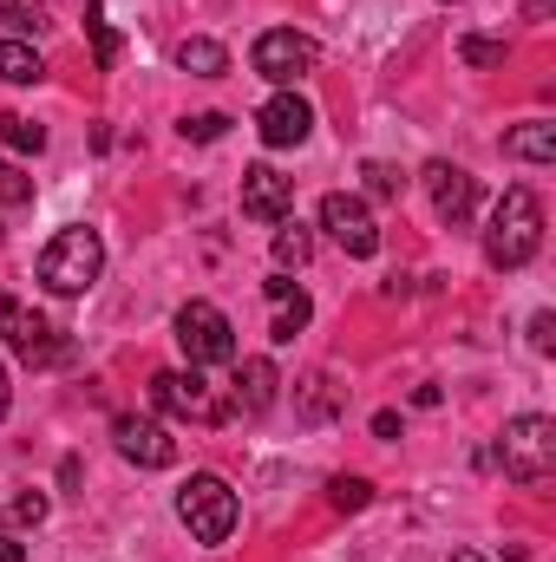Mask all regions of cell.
Masks as SVG:
<instances>
[{
    "instance_id": "6da1fadb",
    "label": "cell",
    "mask_w": 556,
    "mask_h": 562,
    "mask_svg": "<svg viewBox=\"0 0 556 562\" xmlns=\"http://www.w3.org/2000/svg\"><path fill=\"white\" fill-rule=\"evenodd\" d=\"M537 249H544V203H537L531 183H511V190L491 203V223H485V262H491V269H524Z\"/></svg>"
},
{
    "instance_id": "7a4b0ae2",
    "label": "cell",
    "mask_w": 556,
    "mask_h": 562,
    "mask_svg": "<svg viewBox=\"0 0 556 562\" xmlns=\"http://www.w3.org/2000/svg\"><path fill=\"white\" fill-rule=\"evenodd\" d=\"M99 276H105V243H99V229H86V223L59 229V236L40 249V281H46L53 294H86Z\"/></svg>"
},
{
    "instance_id": "3957f363",
    "label": "cell",
    "mask_w": 556,
    "mask_h": 562,
    "mask_svg": "<svg viewBox=\"0 0 556 562\" xmlns=\"http://www.w3.org/2000/svg\"><path fill=\"white\" fill-rule=\"evenodd\" d=\"M177 517H184V530H190L197 543H230L243 504H236V491H230L216 471H190L184 491H177Z\"/></svg>"
},
{
    "instance_id": "277c9868",
    "label": "cell",
    "mask_w": 556,
    "mask_h": 562,
    "mask_svg": "<svg viewBox=\"0 0 556 562\" xmlns=\"http://www.w3.org/2000/svg\"><path fill=\"white\" fill-rule=\"evenodd\" d=\"M498 464L511 484H551L556 471V425L544 413H524L498 431Z\"/></svg>"
},
{
    "instance_id": "5b68a950",
    "label": "cell",
    "mask_w": 556,
    "mask_h": 562,
    "mask_svg": "<svg viewBox=\"0 0 556 562\" xmlns=\"http://www.w3.org/2000/svg\"><path fill=\"white\" fill-rule=\"evenodd\" d=\"M177 347L190 367H230L236 360V327L216 301H184L177 307Z\"/></svg>"
},
{
    "instance_id": "8992f818",
    "label": "cell",
    "mask_w": 556,
    "mask_h": 562,
    "mask_svg": "<svg viewBox=\"0 0 556 562\" xmlns=\"http://www.w3.org/2000/svg\"><path fill=\"white\" fill-rule=\"evenodd\" d=\"M0 340H7L26 367H59V360H73L66 334H59L46 314H33L26 301H13V294H0Z\"/></svg>"
},
{
    "instance_id": "52a82bcc",
    "label": "cell",
    "mask_w": 556,
    "mask_h": 562,
    "mask_svg": "<svg viewBox=\"0 0 556 562\" xmlns=\"http://www.w3.org/2000/svg\"><path fill=\"white\" fill-rule=\"evenodd\" d=\"M249 66H256L269 86L294 92V86L314 72V40H308V33H294V26H269V33L249 46Z\"/></svg>"
},
{
    "instance_id": "ba28073f",
    "label": "cell",
    "mask_w": 556,
    "mask_h": 562,
    "mask_svg": "<svg viewBox=\"0 0 556 562\" xmlns=\"http://www.w3.org/2000/svg\"><path fill=\"white\" fill-rule=\"evenodd\" d=\"M151 406L170 413V419H190V425H216L223 419V400L210 393V380L190 367V373H151Z\"/></svg>"
},
{
    "instance_id": "9c48e42d",
    "label": "cell",
    "mask_w": 556,
    "mask_h": 562,
    "mask_svg": "<svg viewBox=\"0 0 556 562\" xmlns=\"http://www.w3.org/2000/svg\"><path fill=\"white\" fill-rule=\"evenodd\" d=\"M321 229L354 256V262H367V256H380V223H374V210L360 203V196H347V190H334V196H321Z\"/></svg>"
},
{
    "instance_id": "30bf717a",
    "label": "cell",
    "mask_w": 556,
    "mask_h": 562,
    "mask_svg": "<svg viewBox=\"0 0 556 562\" xmlns=\"http://www.w3.org/2000/svg\"><path fill=\"white\" fill-rule=\"evenodd\" d=\"M112 445H119V458L138 464V471H170V464H177V438L157 419H138V413H119V419H112Z\"/></svg>"
},
{
    "instance_id": "8fae6325",
    "label": "cell",
    "mask_w": 556,
    "mask_h": 562,
    "mask_svg": "<svg viewBox=\"0 0 556 562\" xmlns=\"http://www.w3.org/2000/svg\"><path fill=\"white\" fill-rule=\"evenodd\" d=\"M425 196H432V216L445 229H465L471 210H478V177L458 170V164H425Z\"/></svg>"
},
{
    "instance_id": "7c38bea8",
    "label": "cell",
    "mask_w": 556,
    "mask_h": 562,
    "mask_svg": "<svg viewBox=\"0 0 556 562\" xmlns=\"http://www.w3.org/2000/svg\"><path fill=\"white\" fill-rule=\"evenodd\" d=\"M256 132H263L269 150H294V144H308V132H314V105H308L301 92H276V99L256 112Z\"/></svg>"
},
{
    "instance_id": "4fadbf2b",
    "label": "cell",
    "mask_w": 556,
    "mask_h": 562,
    "mask_svg": "<svg viewBox=\"0 0 556 562\" xmlns=\"http://www.w3.org/2000/svg\"><path fill=\"white\" fill-rule=\"evenodd\" d=\"M288 210H294V177H281L276 164H249V170H243V216L281 223Z\"/></svg>"
},
{
    "instance_id": "5bb4252c",
    "label": "cell",
    "mask_w": 556,
    "mask_h": 562,
    "mask_svg": "<svg viewBox=\"0 0 556 562\" xmlns=\"http://www.w3.org/2000/svg\"><path fill=\"white\" fill-rule=\"evenodd\" d=\"M263 294H269V307H276V321H269V340H276V347H288V340L308 327V314H314V307H308L301 281H288V269H281V276L263 288Z\"/></svg>"
},
{
    "instance_id": "9a60e30c",
    "label": "cell",
    "mask_w": 556,
    "mask_h": 562,
    "mask_svg": "<svg viewBox=\"0 0 556 562\" xmlns=\"http://www.w3.org/2000/svg\"><path fill=\"white\" fill-rule=\"evenodd\" d=\"M276 367H269V360H243V367H236V413H249V419H256V413H269V406H276Z\"/></svg>"
},
{
    "instance_id": "2e32d148",
    "label": "cell",
    "mask_w": 556,
    "mask_h": 562,
    "mask_svg": "<svg viewBox=\"0 0 556 562\" xmlns=\"http://www.w3.org/2000/svg\"><path fill=\"white\" fill-rule=\"evenodd\" d=\"M177 66H184L190 79H223V72H230V53H223V40L190 33V40H177Z\"/></svg>"
},
{
    "instance_id": "e0dca14e",
    "label": "cell",
    "mask_w": 556,
    "mask_h": 562,
    "mask_svg": "<svg viewBox=\"0 0 556 562\" xmlns=\"http://www.w3.org/2000/svg\"><path fill=\"white\" fill-rule=\"evenodd\" d=\"M0 79L7 86H40L46 79V59L33 53V40H13V33L0 40Z\"/></svg>"
},
{
    "instance_id": "ac0fdd59",
    "label": "cell",
    "mask_w": 556,
    "mask_h": 562,
    "mask_svg": "<svg viewBox=\"0 0 556 562\" xmlns=\"http://www.w3.org/2000/svg\"><path fill=\"white\" fill-rule=\"evenodd\" d=\"M504 157L551 164V157H556V125H518V132H504Z\"/></svg>"
},
{
    "instance_id": "d6986e66",
    "label": "cell",
    "mask_w": 556,
    "mask_h": 562,
    "mask_svg": "<svg viewBox=\"0 0 556 562\" xmlns=\"http://www.w3.org/2000/svg\"><path fill=\"white\" fill-rule=\"evenodd\" d=\"M0 20L13 26V40H33V33H46V0H0Z\"/></svg>"
},
{
    "instance_id": "ffe728a7",
    "label": "cell",
    "mask_w": 556,
    "mask_h": 562,
    "mask_svg": "<svg viewBox=\"0 0 556 562\" xmlns=\"http://www.w3.org/2000/svg\"><path fill=\"white\" fill-rule=\"evenodd\" d=\"M308 256H314V236H308L301 223H288V216H281V223H276V269H301Z\"/></svg>"
},
{
    "instance_id": "44dd1931",
    "label": "cell",
    "mask_w": 556,
    "mask_h": 562,
    "mask_svg": "<svg viewBox=\"0 0 556 562\" xmlns=\"http://www.w3.org/2000/svg\"><path fill=\"white\" fill-rule=\"evenodd\" d=\"M86 33H92V53H99V72H112V66H119V33H112V20H105V7H86Z\"/></svg>"
},
{
    "instance_id": "7402d4cb",
    "label": "cell",
    "mask_w": 556,
    "mask_h": 562,
    "mask_svg": "<svg viewBox=\"0 0 556 562\" xmlns=\"http://www.w3.org/2000/svg\"><path fill=\"white\" fill-rule=\"evenodd\" d=\"M360 183H367V196H380V203H400V190H407V177H400L393 164H380V157L360 164Z\"/></svg>"
},
{
    "instance_id": "603a6c76",
    "label": "cell",
    "mask_w": 556,
    "mask_h": 562,
    "mask_svg": "<svg viewBox=\"0 0 556 562\" xmlns=\"http://www.w3.org/2000/svg\"><path fill=\"white\" fill-rule=\"evenodd\" d=\"M26 203H33V177H20L13 164H0V223H7V216H20Z\"/></svg>"
},
{
    "instance_id": "cb8c5ba5",
    "label": "cell",
    "mask_w": 556,
    "mask_h": 562,
    "mask_svg": "<svg viewBox=\"0 0 556 562\" xmlns=\"http://www.w3.org/2000/svg\"><path fill=\"white\" fill-rule=\"evenodd\" d=\"M0 144H13V150H46V132L33 125V119H20V112H0Z\"/></svg>"
},
{
    "instance_id": "d4e9b609",
    "label": "cell",
    "mask_w": 556,
    "mask_h": 562,
    "mask_svg": "<svg viewBox=\"0 0 556 562\" xmlns=\"http://www.w3.org/2000/svg\"><path fill=\"white\" fill-rule=\"evenodd\" d=\"M327 504H334V510H367V504H374V484H367V477H334V484H327Z\"/></svg>"
},
{
    "instance_id": "484cf974",
    "label": "cell",
    "mask_w": 556,
    "mask_h": 562,
    "mask_svg": "<svg viewBox=\"0 0 556 562\" xmlns=\"http://www.w3.org/2000/svg\"><path fill=\"white\" fill-rule=\"evenodd\" d=\"M7 524H13V530H40V524H46V497H40V491H20V497L7 504Z\"/></svg>"
},
{
    "instance_id": "4316f807",
    "label": "cell",
    "mask_w": 556,
    "mask_h": 562,
    "mask_svg": "<svg viewBox=\"0 0 556 562\" xmlns=\"http://www.w3.org/2000/svg\"><path fill=\"white\" fill-rule=\"evenodd\" d=\"M458 59H465V66H504V40H478V33H465V40H458Z\"/></svg>"
},
{
    "instance_id": "83f0119b",
    "label": "cell",
    "mask_w": 556,
    "mask_h": 562,
    "mask_svg": "<svg viewBox=\"0 0 556 562\" xmlns=\"http://www.w3.org/2000/svg\"><path fill=\"white\" fill-rule=\"evenodd\" d=\"M177 132H184V138H197V144H210V138H223V132H230V119H223V112H190Z\"/></svg>"
},
{
    "instance_id": "f1b7e54d",
    "label": "cell",
    "mask_w": 556,
    "mask_h": 562,
    "mask_svg": "<svg viewBox=\"0 0 556 562\" xmlns=\"http://www.w3.org/2000/svg\"><path fill=\"white\" fill-rule=\"evenodd\" d=\"M308 386H314V393H308V419H327V413H334V393H327L334 380H321V373H314Z\"/></svg>"
},
{
    "instance_id": "f546056e",
    "label": "cell",
    "mask_w": 556,
    "mask_h": 562,
    "mask_svg": "<svg viewBox=\"0 0 556 562\" xmlns=\"http://www.w3.org/2000/svg\"><path fill=\"white\" fill-rule=\"evenodd\" d=\"M531 347H537V353L556 347V314H531Z\"/></svg>"
},
{
    "instance_id": "4dcf8cb0",
    "label": "cell",
    "mask_w": 556,
    "mask_h": 562,
    "mask_svg": "<svg viewBox=\"0 0 556 562\" xmlns=\"http://www.w3.org/2000/svg\"><path fill=\"white\" fill-rule=\"evenodd\" d=\"M374 431L380 438H400V413H374Z\"/></svg>"
},
{
    "instance_id": "1f68e13d",
    "label": "cell",
    "mask_w": 556,
    "mask_h": 562,
    "mask_svg": "<svg viewBox=\"0 0 556 562\" xmlns=\"http://www.w3.org/2000/svg\"><path fill=\"white\" fill-rule=\"evenodd\" d=\"M0 562H26V550H20L13 537H0Z\"/></svg>"
},
{
    "instance_id": "d6a6232c",
    "label": "cell",
    "mask_w": 556,
    "mask_h": 562,
    "mask_svg": "<svg viewBox=\"0 0 556 562\" xmlns=\"http://www.w3.org/2000/svg\"><path fill=\"white\" fill-rule=\"evenodd\" d=\"M7 400H13V393H7V367H0V419H7Z\"/></svg>"
},
{
    "instance_id": "836d02e7",
    "label": "cell",
    "mask_w": 556,
    "mask_h": 562,
    "mask_svg": "<svg viewBox=\"0 0 556 562\" xmlns=\"http://www.w3.org/2000/svg\"><path fill=\"white\" fill-rule=\"evenodd\" d=\"M452 562H485L478 550H452Z\"/></svg>"
},
{
    "instance_id": "e575fe53",
    "label": "cell",
    "mask_w": 556,
    "mask_h": 562,
    "mask_svg": "<svg viewBox=\"0 0 556 562\" xmlns=\"http://www.w3.org/2000/svg\"><path fill=\"white\" fill-rule=\"evenodd\" d=\"M445 7H458V0H445Z\"/></svg>"
},
{
    "instance_id": "d590c367",
    "label": "cell",
    "mask_w": 556,
    "mask_h": 562,
    "mask_svg": "<svg viewBox=\"0 0 556 562\" xmlns=\"http://www.w3.org/2000/svg\"><path fill=\"white\" fill-rule=\"evenodd\" d=\"M0 236H7V229H0Z\"/></svg>"
}]
</instances>
